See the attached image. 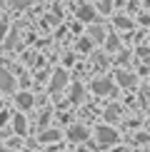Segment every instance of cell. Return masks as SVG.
I'll list each match as a JSON object with an SVG mask.
<instances>
[{"label":"cell","instance_id":"1","mask_svg":"<svg viewBox=\"0 0 150 152\" xmlns=\"http://www.w3.org/2000/svg\"><path fill=\"white\" fill-rule=\"evenodd\" d=\"M98 140H100V145H112L118 140V132L110 127H98Z\"/></svg>","mask_w":150,"mask_h":152},{"label":"cell","instance_id":"2","mask_svg":"<svg viewBox=\"0 0 150 152\" xmlns=\"http://www.w3.org/2000/svg\"><path fill=\"white\" fill-rule=\"evenodd\" d=\"M12 85H15L12 75L8 70H0V90H3V92H12Z\"/></svg>","mask_w":150,"mask_h":152},{"label":"cell","instance_id":"3","mask_svg":"<svg viewBox=\"0 0 150 152\" xmlns=\"http://www.w3.org/2000/svg\"><path fill=\"white\" fill-rule=\"evenodd\" d=\"M93 92H98V95L112 92V80H95L93 82Z\"/></svg>","mask_w":150,"mask_h":152},{"label":"cell","instance_id":"4","mask_svg":"<svg viewBox=\"0 0 150 152\" xmlns=\"http://www.w3.org/2000/svg\"><path fill=\"white\" fill-rule=\"evenodd\" d=\"M88 137V130L83 127V125H73L70 127V140H75V142H83Z\"/></svg>","mask_w":150,"mask_h":152},{"label":"cell","instance_id":"5","mask_svg":"<svg viewBox=\"0 0 150 152\" xmlns=\"http://www.w3.org/2000/svg\"><path fill=\"white\" fill-rule=\"evenodd\" d=\"M78 15H80V20H85V23H90V20H95V10H93L90 5H83V8L78 10Z\"/></svg>","mask_w":150,"mask_h":152},{"label":"cell","instance_id":"6","mask_svg":"<svg viewBox=\"0 0 150 152\" xmlns=\"http://www.w3.org/2000/svg\"><path fill=\"white\" fill-rule=\"evenodd\" d=\"M62 85H65V72H62V70H58V72H55V80H53V85H50V90H53V92H58Z\"/></svg>","mask_w":150,"mask_h":152},{"label":"cell","instance_id":"7","mask_svg":"<svg viewBox=\"0 0 150 152\" xmlns=\"http://www.w3.org/2000/svg\"><path fill=\"white\" fill-rule=\"evenodd\" d=\"M18 105H20L23 110H30V107H33V95H18Z\"/></svg>","mask_w":150,"mask_h":152},{"label":"cell","instance_id":"8","mask_svg":"<svg viewBox=\"0 0 150 152\" xmlns=\"http://www.w3.org/2000/svg\"><path fill=\"white\" fill-rule=\"evenodd\" d=\"M118 80H120L125 87H128V85H133V82H135V77H130V75H125V72H118Z\"/></svg>","mask_w":150,"mask_h":152},{"label":"cell","instance_id":"9","mask_svg":"<svg viewBox=\"0 0 150 152\" xmlns=\"http://www.w3.org/2000/svg\"><path fill=\"white\" fill-rule=\"evenodd\" d=\"M15 130L20 132V135L25 132V120H23V115H15Z\"/></svg>","mask_w":150,"mask_h":152},{"label":"cell","instance_id":"10","mask_svg":"<svg viewBox=\"0 0 150 152\" xmlns=\"http://www.w3.org/2000/svg\"><path fill=\"white\" fill-rule=\"evenodd\" d=\"M30 3H33V0H10V5H12V8H18V10H20V8H28Z\"/></svg>","mask_w":150,"mask_h":152},{"label":"cell","instance_id":"11","mask_svg":"<svg viewBox=\"0 0 150 152\" xmlns=\"http://www.w3.org/2000/svg\"><path fill=\"white\" fill-rule=\"evenodd\" d=\"M90 37H95V40H103V30H100V28H90Z\"/></svg>","mask_w":150,"mask_h":152},{"label":"cell","instance_id":"12","mask_svg":"<svg viewBox=\"0 0 150 152\" xmlns=\"http://www.w3.org/2000/svg\"><path fill=\"white\" fill-rule=\"evenodd\" d=\"M48 140H58V132H45V135H43V142H48Z\"/></svg>","mask_w":150,"mask_h":152},{"label":"cell","instance_id":"13","mask_svg":"<svg viewBox=\"0 0 150 152\" xmlns=\"http://www.w3.org/2000/svg\"><path fill=\"white\" fill-rule=\"evenodd\" d=\"M73 97H75V100L83 97V87H80V85H75V87H73Z\"/></svg>","mask_w":150,"mask_h":152},{"label":"cell","instance_id":"14","mask_svg":"<svg viewBox=\"0 0 150 152\" xmlns=\"http://www.w3.org/2000/svg\"><path fill=\"white\" fill-rule=\"evenodd\" d=\"M5 33H8V25H5V23H0V42H3V37H5Z\"/></svg>","mask_w":150,"mask_h":152},{"label":"cell","instance_id":"15","mask_svg":"<svg viewBox=\"0 0 150 152\" xmlns=\"http://www.w3.org/2000/svg\"><path fill=\"white\" fill-rule=\"evenodd\" d=\"M108 48H110V50L118 48V37H110V40H108Z\"/></svg>","mask_w":150,"mask_h":152},{"label":"cell","instance_id":"16","mask_svg":"<svg viewBox=\"0 0 150 152\" xmlns=\"http://www.w3.org/2000/svg\"><path fill=\"white\" fill-rule=\"evenodd\" d=\"M80 50H90V40H83V42H80Z\"/></svg>","mask_w":150,"mask_h":152},{"label":"cell","instance_id":"17","mask_svg":"<svg viewBox=\"0 0 150 152\" xmlns=\"http://www.w3.org/2000/svg\"><path fill=\"white\" fill-rule=\"evenodd\" d=\"M0 152H8V150H3V147H0Z\"/></svg>","mask_w":150,"mask_h":152}]
</instances>
